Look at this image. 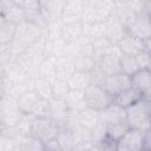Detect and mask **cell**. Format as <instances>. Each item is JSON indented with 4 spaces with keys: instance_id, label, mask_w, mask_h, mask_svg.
Wrapping results in <instances>:
<instances>
[{
    "instance_id": "1",
    "label": "cell",
    "mask_w": 151,
    "mask_h": 151,
    "mask_svg": "<svg viewBox=\"0 0 151 151\" xmlns=\"http://www.w3.org/2000/svg\"><path fill=\"white\" fill-rule=\"evenodd\" d=\"M42 34H46L44 28H41L39 25H37L29 20H25V21L18 24L15 37L9 44H7V47H8L9 52L13 54V57L17 58L31 44H33L35 40H38Z\"/></svg>"
},
{
    "instance_id": "2",
    "label": "cell",
    "mask_w": 151,
    "mask_h": 151,
    "mask_svg": "<svg viewBox=\"0 0 151 151\" xmlns=\"http://www.w3.org/2000/svg\"><path fill=\"white\" fill-rule=\"evenodd\" d=\"M127 123L131 127L147 132L151 130V101L142 97L126 109Z\"/></svg>"
},
{
    "instance_id": "3",
    "label": "cell",
    "mask_w": 151,
    "mask_h": 151,
    "mask_svg": "<svg viewBox=\"0 0 151 151\" xmlns=\"http://www.w3.org/2000/svg\"><path fill=\"white\" fill-rule=\"evenodd\" d=\"M61 126L53 122L51 118H34L33 127H32V136L41 140L44 144L57 138L60 132Z\"/></svg>"
},
{
    "instance_id": "4",
    "label": "cell",
    "mask_w": 151,
    "mask_h": 151,
    "mask_svg": "<svg viewBox=\"0 0 151 151\" xmlns=\"http://www.w3.org/2000/svg\"><path fill=\"white\" fill-rule=\"evenodd\" d=\"M85 99L87 106L96 109L98 111L103 110L111 103H113V97L104 88V86L91 84L85 90Z\"/></svg>"
},
{
    "instance_id": "5",
    "label": "cell",
    "mask_w": 151,
    "mask_h": 151,
    "mask_svg": "<svg viewBox=\"0 0 151 151\" xmlns=\"http://www.w3.org/2000/svg\"><path fill=\"white\" fill-rule=\"evenodd\" d=\"M145 143V132L138 129L131 127L118 142L116 150L117 151H140L144 150Z\"/></svg>"
},
{
    "instance_id": "6",
    "label": "cell",
    "mask_w": 151,
    "mask_h": 151,
    "mask_svg": "<svg viewBox=\"0 0 151 151\" xmlns=\"http://www.w3.org/2000/svg\"><path fill=\"white\" fill-rule=\"evenodd\" d=\"M99 114H100V123H103L106 126L127 122L126 109L122 107L120 105H118L116 103H111L110 105H107L106 107L100 110Z\"/></svg>"
},
{
    "instance_id": "7",
    "label": "cell",
    "mask_w": 151,
    "mask_h": 151,
    "mask_svg": "<svg viewBox=\"0 0 151 151\" xmlns=\"http://www.w3.org/2000/svg\"><path fill=\"white\" fill-rule=\"evenodd\" d=\"M127 32L144 40L151 37V18L145 13L144 9L138 14L134 21L127 27Z\"/></svg>"
},
{
    "instance_id": "8",
    "label": "cell",
    "mask_w": 151,
    "mask_h": 151,
    "mask_svg": "<svg viewBox=\"0 0 151 151\" xmlns=\"http://www.w3.org/2000/svg\"><path fill=\"white\" fill-rule=\"evenodd\" d=\"M131 77L123 73V72H119L117 74H113V76H109L106 78V81L104 84V88L112 96L114 97L116 94L120 93L122 91L131 87Z\"/></svg>"
},
{
    "instance_id": "9",
    "label": "cell",
    "mask_w": 151,
    "mask_h": 151,
    "mask_svg": "<svg viewBox=\"0 0 151 151\" xmlns=\"http://www.w3.org/2000/svg\"><path fill=\"white\" fill-rule=\"evenodd\" d=\"M0 11H1V19L20 24L26 20V11L25 7L17 6L12 4L9 0H1L0 2Z\"/></svg>"
},
{
    "instance_id": "10",
    "label": "cell",
    "mask_w": 151,
    "mask_h": 151,
    "mask_svg": "<svg viewBox=\"0 0 151 151\" xmlns=\"http://www.w3.org/2000/svg\"><path fill=\"white\" fill-rule=\"evenodd\" d=\"M85 6H86L85 0H66L64 13L61 15V21L63 22L81 21Z\"/></svg>"
},
{
    "instance_id": "11",
    "label": "cell",
    "mask_w": 151,
    "mask_h": 151,
    "mask_svg": "<svg viewBox=\"0 0 151 151\" xmlns=\"http://www.w3.org/2000/svg\"><path fill=\"white\" fill-rule=\"evenodd\" d=\"M119 48L122 50L123 54H129V55H137L139 52L146 50L145 47V40L142 38H138L131 33H126L125 37L118 42Z\"/></svg>"
},
{
    "instance_id": "12",
    "label": "cell",
    "mask_w": 151,
    "mask_h": 151,
    "mask_svg": "<svg viewBox=\"0 0 151 151\" xmlns=\"http://www.w3.org/2000/svg\"><path fill=\"white\" fill-rule=\"evenodd\" d=\"M67 54L72 57L78 55H93L92 40L86 35H80L76 40L67 41Z\"/></svg>"
},
{
    "instance_id": "13",
    "label": "cell",
    "mask_w": 151,
    "mask_h": 151,
    "mask_svg": "<svg viewBox=\"0 0 151 151\" xmlns=\"http://www.w3.org/2000/svg\"><path fill=\"white\" fill-rule=\"evenodd\" d=\"M50 104H51L50 118L63 127L65 125V122L68 114V105L66 100L63 98H52L50 100Z\"/></svg>"
},
{
    "instance_id": "14",
    "label": "cell",
    "mask_w": 151,
    "mask_h": 151,
    "mask_svg": "<svg viewBox=\"0 0 151 151\" xmlns=\"http://www.w3.org/2000/svg\"><path fill=\"white\" fill-rule=\"evenodd\" d=\"M54 60H55L57 78L67 80L76 72L74 57L66 54V55H61V57H54Z\"/></svg>"
},
{
    "instance_id": "15",
    "label": "cell",
    "mask_w": 151,
    "mask_h": 151,
    "mask_svg": "<svg viewBox=\"0 0 151 151\" xmlns=\"http://www.w3.org/2000/svg\"><path fill=\"white\" fill-rule=\"evenodd\" d=\"M127 33L126 27L114 17L112 15L111 18H109L106 20V34L105 37H107L112 42L118 44Z\"/></svg>"
},
{
    "instance_id": "16",
    "label": "cell",
    "mask_w": 151,
    "mask_h": 151,
    "mask_svg": "<svg viewBox=\"0 0 151 151\" xmlns=\"http://www.w3.org/2000/svg\"><path fill=\"white\" fill-rule=\"evenodd\" d=\"M97 65L107 77L122 72L120 57H118V55L106 54V55H104V57H101L97 60Z\"/></svg>"
},
{
    "instance_id": "17",
    "label": "cell",
    "mask_w": 151,
    "mask_h": 151,
    "mask_svg": "<svg viewBox=\"0 0 151 151\" xmlns=\"http://www.w3.org/2000/svg\"><path fill=\"white\" fill-rule=\"evenodd\" d=\"M131 85L144 93L151 87V68H139L131 76Z\"/></svg>"
},
{
    "instance_id": "18",
    "label": "cell",
    "mask_w": 151,
    "mask_h": 151,
    "mask_svg": "<svg viewBox=\"0 0 151 151\" xmlns=\"http://www.w3.org/2000/svg\"><path fill=\"white\" fill-rule=\"evenodd\" d=\"M142 97H143V93L131 86V87H129V88L122 91L120 93L116 94V96L113 97V103L120 105V106L124 107V109H127L129 106H131V105H133L136 101H138Z\"/></svg>"
},
{
    "instance_id": "19",
    "label": "cell",
    "mask_w": 151,
    "mask_h": 151,
    "mask_svg": "<svg viewBox=\"0 0 151 151\" xmlns=\"http://www.w3.org/2000/svg\"><path fill=\"white\" fill-rule=\"evenodd\" d=\"M78 122L80 125H83L90 130H93L97 125L100 124L99 111L87 106V107H85L78 112Z\"/></svg>"
},
{
    "instance_id": "20",
    "label": "cell",
    "mask_w": 151,
    "mask_h": 151,
    "mask_svg": "<svg viewBox=\"0 0 151 151\" xmlns=\"http://www.w3.org/2000/svg\"><path fill=\"white\" fill-rule=\"evenodd\" d=\"M66 0H47L42 2V13L45 18L50 21L52 19H61Z\"/></svg>"
},
{
    "instance_id": "21",
    "label": "cell",
    "mask_w": 151,
    "mask_h": 151,
    "mask_svg": "<svg viewBox=\"0 0 151 151\" xmlns=\"http://www.w3.org/2000/svg\"><path fill=\"white\" fill-rule=\"evenodd\" d=\"M40 98L41 97L34 90H29L18 98V107L22 113L32 114V112H33L35 105L38 104V101L40 100Z\"/></svg>"
},
{
    "instance_id": "22",
    "label": "cell",
    "mask_w": 151,
    "mask_h": 151,
    "mask_svg": "<svg viewBox=\"0 0 151 151\" xmlns=\"http://www.w3.org/2000/svg\"><path fill=\"white\" fill-rule=\"evenodd\" d=\"M18 140V151H44L45 144L35 138L32 134H19Z\"/></svg>"
},
{
    "instance_id": "23",
    "label": "cell",
    "mask_w": 151,
    "mask_h": 151,
    "mask_svg": "<svg viewBox=\"0 0 151 151\" xmlns=\"http://www.w3.org/2000/svg\"><path fill=\"white\" fill-rule=\"evenodd\" d=\"M67 54V41L58 38V39H48L45 47L46 57H61Z\"/></svg>"
},
{
    "instance_id": "24",
    "label": "cell",
    "mask_w": 151,
    "mask_h": 151,
    "mask_svg": "<svg viewBox=\"0 0 151 151\" xmlns=\"http://www.w3.org/2000/svg\"><path fill=\"white\" fill-rule=\"evenodd\" d=\"M65 100L68 105V109L77 112L87 107V103L85 99V91L83 90H70Z\"/></svg>"
},
{
    "instance_id": "25",
    "label": "cell",
    "mask_w": 151,
    "mask_h": 151,
    "mask_svg": "<svg viewBox=\"0 0 151 151\" xmlns=\"http://www.w3.org/2000/svg\"><path fill=\"white\" fill-rule=\"evenodd\" d=\"M84 34L83 21L77 22H63L61 27V39L66 41H72Z\"/></svg>"
},
{
    "instance_id": "26",
    "label": "cell",
    "mask_w": 151,
    "mask_h": 151,
    "mask_svg": "<svg viewBox=\"0 0 151 151\" xmlns=\"http://www.w3.org/2000/svg\"><path fill=\"white\" fill-rule=\"evenodd\" d=\"M67 83H68L71 90H83V91H85L92 84L91 73L90 72H78V71H76L67 79Z\"/></svg>"
},
{
    "instance_id": "27",
    "label": "cell",
    "mask_w": 151,
    "mask_h": 151,
    "mask_svg": "<svg viewBox=\"0 0 151 151\" xmlns=\"http://www.w3.org/2000/svg\"><path fill=\"white\" fill-rule=\"evenodd\" d=\"M33 90L45 99L51 100L53 98V88H52V80L44 78V77H34L33 80Z\"/></svg>"
},
{
    "instance_id": "28",
    "label": "cell",
    "mask_w": 151,
    "mask_h": 151,
    "mask_svg": "<svg viewBox=\"0 0 151 151\" xmlns=\"http://www.w3.org/2000/svg\"><path fill=\"white\" fill-rule=\"evenodd\" d=\"M35 77H44L50 80L57 78V70H55V60L54 57H46L37 68Z\"/></svg>"
},
{
    "instance_id": "29",
    "label": "cell",
    "mask_w": 151,
    "mask_h": 151,
    "mask_svg": "<svg viewBox=\"0 0 151 151\" xmlns=\"http://www.w3.org/2000/svg\"><path fill=\"white\" fill-rule=\"evenodd\" d=\"M22 112L19 109H11L0 111V127L17 126L22 117Z\"/></svg>"
},
{
    "instance_id": "30",
    "label": "cell",
    "mask_w": 151,
    "mask_h": 151,
    "mask_svg": "<svg viewBox=\"0 0 151 151\" xmlns=\"http://www.w3.org/2000/svg\"><path fill=\"white\" fill-rule=\"evenodd\" d=\"M18 24L1 19L0 21V45H7L9 44L17 33Z\"/></svg>"
},
{
    "instance_id": "31",
    "label": "cell",
    "mask_w": 151,
    "mask_h": 151,
    "mask_svg": "<svg viewBox=\"0 0 151 151\" xmlns=\"http://www.w3.org/2000/svg\"><path fill=\"white\" fill-rule=\"evenodd\" d=\"M84 35L90 38L91 40L104 37L106 34V21H98V22H88L84 24Z\"/></svg>"
},
{
    "instance_id": "32",
    "label": "cell",
    "mask_w": 151,
    "mask_h": 151,
    "mask_svg": "<svg viewBox=\"0 0 151 151\" xmlns=\"http://www.w3.org/2000/svg\"><path fill=\"white\" fill-rule=\"evenodd\" d=\"M131 129L130 124L127 122H123V123H118V124H113L107 126V138L111 139L112 142H114L117 144V142Z\"/></svg>"
},
{
    "instance_id": "33",
    "label": "cell",
    "mask_w": 151,
    "mask_h": 151,
    "mask_svg": "<svg viewBox=\"0 0 151 151\" xmlns=\"http://www.w3.org/2000/svg\"><path fill=\"white\" fill-rule=\"evenodd\" d=\"M74 65L78 72H91L97 66V60L93 55H78L74 57Z\"/></svg>"
},
{
    "instance_id": "34",
    "label": "cell",
    "mask_w": 151,
    "mask_h": 151,
    "mask_svg": "<svg viewBox=\"0 0 151 151\" xmlns=\"http://www.w3.org/2000/svg\"><path fill=\"white\" fill-rule=\"evenodd\" d=\"M120 68L122 72L127 74V76H132L133 73H136L139 70L138 63L136 60V57L133 55H129V54H123L120 57Z\"/></svg>"
},
{
    "instance_id": "35",
    "label": "cell",
    "mask_w": 151,
    "mask_h": 151,
    "mask_svg": "<svg viewBox=\"0 0 151 151\" xmlns=\"http://www.w3.org/2000/svg\"><path fill=\"white\" fill-rule=\"evenodd\" d=\"M52 88H53V98H63V99L66 98V96L71 90L67 80L59 78L52 80Z\"/></svg>"
},
{
    "instance_id": "36",
    "label": "cell",
    "mask_w": 151,
    "mask_h": 151,
    "mask_svg": "<svg viewBox=\"0 0 151 151\" xmlns=\"http://www.w3.org/2000/svg\"><path fill=\"white\" fill-rule=\"evenodd\" d=\"M57 139H58V142L60 144L61 150H74L76 143H74L72 132L68 129L61 127L60 129V132H59V134L57 137Z\"/></svg>"
},
{
    "instance_id": "37",
    "label": "cell",
    "mask_w": 151,
    "mask_h": 151,
    "mask_svg": "<svg viewBox=\"0 0 151 151\" xmlns=\"http://www.w3.org/2000/svg\"><path fill=\"white\" fill-rule=\"evenodd\" d=\"M32 114L34 117L38 118H50L51 114V104L48 99L45 98H40V100L38 101V104L35 105Z\"/></svg>"
},
{
    "instance_id": "38",
    "label": "cell",
    "mask_w": 151,
    "mask_h": 151,
    "mask_svg": "<svg viewBox=\"0 0 151 151\" xmlns=\"http://www.w3.org/2000/svg\"><path fill=\"white\" fill-rule=\"evenodd\" d=\"M0 151H18L17 137H7L0 134Z\"/></svg>"
},
{
    "instance_id": "39",
    "label": "cell",
    "mask_w": 151,
    "mask_h": 151,
    "mask_svg": "<svg viewBox=\"0 0 151 151\" xmlns=\"http://www.w3.org/2000/svg\"><path fill=\"white\" fill-rule=\"evenodd\" d=\"M136 57V60L138 63L139 68H150L151 65V53L147 50H144L142 52H139Z\"/></svg>"
},
{
    "instance_id": "40",
    "label": "cell",
    "mask_w": 151,
    "mask_h": 151,
    "mask_svg": "<svg viewBox=\"0 0 151 151\" xmlns=\"http://www.w3.org/2000/svg\"><path fill=\"white\" fill-rule=\"evenodd\" d=\"M91 73V78H92V84H96V85H100V86H104L105 81H106V78L107 76L98 67V65L90 72Z\"/></svg>"
},
{
    "instance_id": "41",
    "label": "cell",
    "mask_w": 151,
    "mask_h": 151,
    "mask_svg": "<svg viewBox=\"0 0 151 151\" xmlns=\"http://www.w3.org/2000/svg\"><path fill=\"white\" fill-rule=\"evenodd\" d=\"M24 7L26 11H40L42 7V0H25Z\"/></svg>"
},
{
    "instance_id": "42",
    "label": "cell",
    "mask_w": 151,
    "mask_h": 151,
    "mask_svg": "<svg viewBox=\"0 0 151 151\" xmlns=\"http://www.w3.org/2000/svg\"><path fill=\"white\" fill-rule=\"evenodd\" d=\"M45 150H52V151L61 150V147H60V144H59L58 139H57V138H54V139H52V140H50V142L45 143Z\"/></svg>"
},
{
    "instance_id": "43",
    "label": "cell",
    "mask_w": 151,
    "mask_h": 151,
    "mask_svg": "<svg viewBox=\"0 0 151 151\" xmlns=\"http://www.w3.org/2000/svg\"><path fill=\"white\" fill-rule=\"evenodd\" d=\"M144 11L151 18V0H144Z\"/></svg>"
},
{
    "instance_id": "44",
    "label": "cell",
    "mask_w": 151,
    "mask_h": 151,
    "mask_svg": "<svg viewBox=\"0 0 151 151\" xmlns=\"http://www.w3.org/2000/svg\"><path fill=\"white\" fill-rule=\"evenodd\" d=\"M12 4H14V5H17V6H21V7H24V5H25V0H9Z\"/></svg>"
},
{
    "instance_id": "45",
    "label": "cell",
    "mask_w": 151,
    "mask_h": 151,
    "mask_svg": "<svg viewBox=\"0 0 151 151\" xmlns=\"http://www.w3.org/2000/svg\"><path fill=\"white\" fill-rule=\"evenodd\" d=\"M143 97H144L145 99H147V100H150V101H151V87H150L146 92H144V93H143Z\"/></svg>"
},
{
    "instance_id": "46",
    "label": "cell",
    "mask_w": 151,
    "mask_h": 151,
    "mask_svg": "<svg viewBox=\"0 0 151 151\" xmlns=\"http://www.w3.org/2000/svg\"><path fill=\"white\" fill-rule=\"evenodd\" d=\"M145 47H146V50L151 53V37L145 40Z\"/></svg>"
},
{
    "instance_id": "47",
    "label": "cell",
    "mask_w": 151,
    "mask_h": 151,
    "mask_svg": "<svg viewBox=\"0 0 151 151\" xmlns=\"http://www.w3.org/2000/svg\"><path fill=\"white\" fill-rule=\"evenodd\" d=\"M150 68H151V65H150Z\"/></svg>"
}]
</instances>
